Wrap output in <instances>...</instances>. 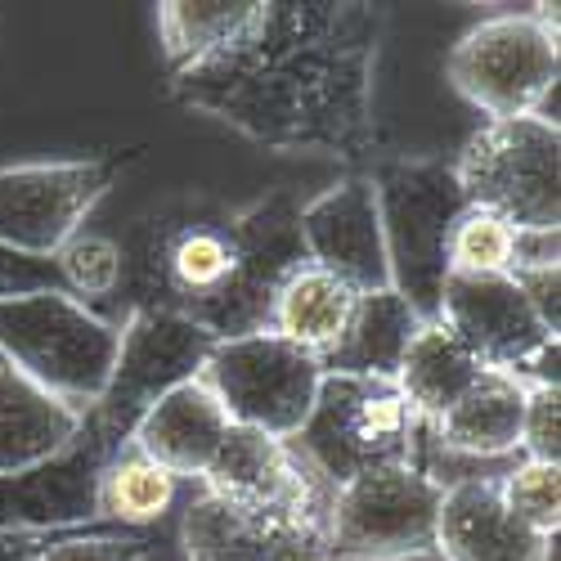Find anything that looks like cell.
I'll use <instances>...</instances> for the list:
<instances>
[{
    "instance_id": "1",
    "label": "cell",
    "mask_w": 561,
    "mask_h": 561,
    "mask_svg": "<svg viewBox=\"0 0 561 561\" xmlns=\"http://www.w3.org/2000/svg\"><path fill=\"white\" fill-rule=\"evenodd\" d=\"M387 23L368 0H256L225 50L171 72V95L265 149L355 162L378 145Z\"/></svg>"
},
{
    "instance_id": "2",
    "label": "cell",
    "mask_w": 561,
    "mask_h": 561,
    "mask_svg": "<svg viewBox=\"0 0 561 561\" xmlns=\"http://www.w3.org/2000/svg\"><path fill=\"white\" fill-rule=\"evenodd\" d=\"M293 194L256 203L184 198L130 225L122 248L117 301L198 323L216 342L270 329L274 297L310 265Z\"/></svg>"
},
{
    "instance_id": "3",
    "label": "cell",
    "mask_w": 561,
    "mask_h": 561,
    "mask_svg": "<svg viewBox=\"0 0 561 561\" xmlns=\"http://www.w3.org/2000/svg\"><path fill=\"white\" fill-rule=\"evenodd\" d=\"M122 346V323L68 293L0 301V359L41 391L90 413L100 404Z\"/></svg>"
},
{
    "instance_id": "4",
    "label": "cell",
    "mask_w": 561,
    "mask_h": 561,
    "mask_svg": "<svg viewBox=\"0 0 561 561\" xmlns=\"http://www.w3.org/2000/svg\"><path fill=\"white\" fill-rule=\"evenodd\" d=\"M423 427L427 423L404 404L396 382L323 373L314 409L293 445L329 485H346L378 467H409Z\"/></svg>"
},
{
    "instance_id": "5",
    "label": "cell",
    "mask_w": 561,
    "mask_h": 561,
    "mask_svg": "<svg viewBox=\"0 0 561 561\" xmlns=\"http://www.w3.org/2000/svg\"><path fill=\"white\" fill-rule=\"evenodd\" d=\"M368 180H373V194H378L391 288L432 323L440 284H445V239L458 211L467 207L454 162L396 158V162H382Z\"/></svg>"
},
{
    "instance_id": "6",
    "label": "cell",
    "mask_w": 561,
    "mask_h": 561,
    "mask_svg": "<svg viewBox=\"0 0 561 561\" xmlns=\"http://www.w3.org/2000/svg\"><path fill=\"white\" fill-rule=\"evenodd\" d=\"M445 72L458 95L490 122L543 117V104L561 77L557 5L481 19L458 36Z\"/></svg>"
},
{
    "instance_id": "7",
    "label": "cell",
    "mask_w": 561,
    "mask_h": 561,
    "mask_svg": "<svg viewBox=\"0 0 561 561\" xmlns=\"http://www.w3.org/2000/svg\"><path fill=\"white\" fill-rule=\"evenodd\" d=\"M467 207L512 229H561V130L552 117L485 122L454 158Z\"/></svg>"
},
{
    "instance_id": "8",
    "label": "cell",
    "mask_w": 561,
    "mask_h": 561,
    "mask_svg": "<svg viewBox=\"0 0 561 561\" xmlns=\"http://www.w3.org/2000/svg\"><path fill=\"white\" fill-rule=\"evenodd\" d=\"M216 351V337L198 323L162 314V310H130L122 319V346L113 378L100 396V404L85 413V436H95L104 449L130 445L135 423L145 417L167 391L194 382L207 355Z\"/></svg>"
},
{
    "instance_id": "9",
    "label": "cell",
    "mask_w": 561,
    "mask_h": 561,
    "mask_svg": "<svg viewBox=\"0 0 561 561\" xmlns=\"http://www.w3.org/2000/svg\"><path fill=\"white\" fill-rule=\"evenodd\" d=\"M198 378L220 400L233 427H252L274 440H293L314 409L323 359L278 333H248L216 342Z\"/></svg>"
},
{
    "instance_id": "10",
    "label": "cell",
    "mask_w": 561,
    "mask_h": 561,
    "mask_svg": "<svg viewBox=\"0 0 561 561\" xmlns=\"http://www.w3.org/2000/svg\"><path fill=\"white\" fill-rule=\"evenodd\" d=\"M440 485L417 467H378L333 490V561H432Z\"/></svg>"
},
{
    "instance_id": "11",
    "label": "cell",
    "mask_w": 561,
    "mask_h": 561,
    "mask_svg": "<svg viewBox=\"0 0 561 561\" xmlns=\"http://www.w3.org/2000/svg\"><path fill=\"white\" fill-rule=\"evenodd\" d=\"M329 499L288 507H229L211 494H194L180 522L184 561H333Z\"/></svg>"
},
{
    "instance_id": "12",
    "label": "cell",
    "mask_w": 561,
    "mask_h": 561,
    "mask_svg": "<svg viewBox=\"0 0 561 561\" xmlns=\"http://www.w3.org/2000/svg\"><path fill=\"white\" fill-rule=\"evenodd\" d=\"M117 175V158L0 167V243L55 261Z\"/></svg>"
},
{
    "instance_id": "13",
    "label": "cell",
    "mask_w": 561,
    "mask_h": 561,
    "mask_svg": "<svg viewBox=\"0 0 561 561\" xmlns=\"http://www.w3.org/2000/svg\"><path fill=\"white\" fill-rule=\"evenodd\" d=\"M432 323L454 333L481 368H503L512 378L543 346L557 342L522 297V288L512 284V274H485V278L445 274Z\"/></svg>"
},
{
    "instance_id": "14",
    "label": "cell",
    "mask_w": 561,
    "mask_h": 561,
    "mask_svg": "<svg viewBox=\"0 0 561 561\" xmlns=\"http://www.w3.org/2000/svg\"><path fill=\"white\" fill-rule=\"evenodd\" d=\"M297 229L306 243V261L337 274L359 297L391 288L378 194H373L368 175H346L333 190L310 198L297 216Z\"/></svg>"
},
{
    "instance_id": "15",
    "label": "cell",
    "mask_w": 561,
    "mask_h": 561,
    "mask_svg": "<svg viewBox=\"0 0 561 561\" xmlns=\"http://www.w3.org/2000/svg\"><path fill=\"white\" fill-rule=\"evenodd\" d=\"M333 490L337 485L323 481L297 454L293 440H274L265 432L233 427V423L203 472V494L229 507H288V503L329 499Z\"/></svg>"
},
{
    "instance_id": "16",
    "label": "cell",
    "mask_w": 561,
    "mask_h": 561,
    "mask_svg": "<svg viewBox=\"0 0 561 561\" xmlns=\"http://www.w3.org/2000/svg\"><path fill=\"white\" fill-rule=\"evenodd\" d=\"M108 458L113 449H104L81 427V436L59 458L32 467L23 477H0V535H45L55 526L100 517L95 485Z\"/></svg>"
},
{
    "instance_id": "17",
    "label": "cell",
    "mask_w": 561,
    "mask_h": 561,
    "mask_svg": "<svg viewBox=\"0 0 561 561\" xmlns=\"http://www.w3.org/2000/svg\"><path fill=\"white\" fill-rule=\"evenodd\" d=\"M436 561H557V539L512 517L499 499V477H477L440 494Z\"/></svg>"
},
{
    "instance_id": "18",
    "label": "cell",
    "mask_w": 561,
    "mask_h": 561,
    "mask_svg": "<svg viewBox=\"0 0 561 561\" xmlns=\"http://www.w3.org/2000/svg\"><path fill=\"white\" fill-rule=\"evenodd\" d=\"M225 432H229V417H225L220 400L211 396V387L203 378H194V382L167 391L139 417L130 432V445L149 462L167 467L175 481H203Z\"/></svg>"
},
{
    "instance_id": "19",
    "label": "cell",
    "mask_w": 561,
    "mask_h": 561,
    "mask_svg": "<svg viewBox=\"0 0 561 561\" xmlns=\"http://www.w3.org/2000/svg\"><path fill=\"white\" fill-rule=\"evenodd\" d=\"M526 382L503 368H481V378L458 396V404L432 423V440L445 454L472 462H507L522 449Z\"/></svg>"
},
{
    "instance_id": "20",
    "label": "cell",
    "mask_w": 561,
    "mask_h": 561,
    "mask_svg": "<svg viewBox=\"0 0 561 561\" xmlns=\"http://www.w3.org/2000/svg\"><path fill=\"white\" fill-rule=\"evenodd\" d=\"M85 413L41 391L14 364L0 359V477H23L59 458L81 436Z\"/></svg>"
},
{
    "instance_id": "21",
    "label": "cell",
    "mask_w": 561,
    "mask_h": 561,
    "mask_svg": "<svg viewBox=\"0 0 561 561\" xmlns=\"http://www.w3.org/2000/svg\"><path fill=\"white\" fill-rule=\"evenodd\" d=\"M423 314H417L396 288L382 293H364L342 342L323 355V373H346V378H378L396 382L400 359L409 342L423 333Z\"/></svg>"
},
{
    "instance_id": "22",
    "label": "cell",
    "mask_w": 561,
    "mask_h": 561,
    "mask_svg": "<svg viewBox=\"0 0 561 561\" xmlns=\"http://www.w3.org/2000/svg\"><path fill=\"white\" fill-rule=\"evenodd\" d=\"M355 306H359V293L351 284H342L337 274L319 270V265H301L274 297L270 333L288 337L293 346H301V351L323 359L342 342Z\"/></svg>"
},
{
    "instance_id": "23",
    "label": "cell",
    "mask_w": 561,
    "mask_h": 561,
    "mask_svg": "<svg viewBox=\"0 0 561 561\" xmlns=\"http://www.w3.org/2000/svg\"><path fill=\"white\" fill-rule=\"evenodd\" d=\"M477 378H481V364L467 355V346L454 333H445L440 323H423V333L409 342V351L400 359L396 391L432 427L458 404V396Z\"/></svg>"
},
{
    "instance_id": "24",
    "label": "cell",
    "mask_w": 561,
    "mask_h": 561,
    "mask_svg": "<svg viewBox=\"0 0 561 561\" xmlns=\"http://www.w3.org/2000/svg\"><path fill=\"white\" fill-rule=\"evenodd\" d=\"M256 14V0H167L158 5V36L171 72L190 68L239 36Z\"/></svg>"
},
{
    "instance_id": "25",
    "label": "cell",
    "mask_w": 561,
    "mask_h": 561,
    "mask_svg": "<svg viewBox=\"0 0 561 561\" xmlns=\"http://www.w3.org/2000/svg\"><path fill=\"white\" fill-rule=\"evenodd\" d=\"M180 494V481L167 467L149 462L135 445H122L95 485V512L122 526H153L162 522Z\"/></svg>"
},
{
    "instance_id": "26",
    "label": "cell",
    "mask_w": 561,
    "mask_h": 561,
    "mask_svg": "<svg viewBox=\"0 0 561 561\" xmlns=\"http://www.w3.org/2000/svg\"><path fill=\"white\" fill-rule=\"evenodd\" d=\"M512 243H517V229L503 216L481 211V207H462L449 239H445V274H467V278L507 274Z\"/></svg>"
},
{
    "instance_id": "27",
    "label": "cell",
    "mask_w": 561,
    "mask_h": 561,
    "mask_svg": "<svg viewBox=\"0 0 561 561\" xmlns=\"http://www.w3.org/2000/svg\"><path fill=\"white\" fill-rule=\"evenodd\" d=\"M499 499L526 530L557 539L561 526V462H512L499 477Z\"/></svg>"
},
{
    "instance_id": "28",
    "label": "cell",
    "mask_w": 561,
    "mask_h": 561,
    "mask_svg": "<svg viewBox=\"0 0 561 561\" xmlns=\"http://www.w3.org/2000/svg\"><path fill=\"white\" fill-rule=\"evenodd\" d=\"M55 265H59V278H64V293L85 301V306L113 297L117 284H122V248H117V239H108V233L81 229L72 243L59 248Z\"/></svg>"
},
{
    "instance_id": "29",
    "label": "cell",
    "mask_w": 561,
    "mask_h": 561,
    "mask_svg": "<svg viewBox=\"0 0 561 561\" xmlns=\"http://www.w3.org/2000/svg\"><path fill=\"white\" fill-rule=\"evenodd\" d=\"M522 454L530 462H561V387H526Z\"/></svg>"
},
{
    "instance_id": "30",
    "label": "cell",
    "mask_w": 561,
    "mask_h": 561,
    "mask_svg": "<svg viewBox=\"0 0 561 561\" xmlns=\"http://www.w3.org/2000/svg\"><path fill=\"white\" fill-rule=\"evenodd\" d=\"M32 293H64L59 265L45 256H27L0 243V301L10 297H32Z\"/></svg>"
},
{
    "instance_id": "31",
    "label": "cell",
    "mask_w": 561,
    "mask_h": 561,
    "mask_svg": "<svg viewBox=\"0 0 561 561\" xmlns=\"http://www.w3.org/2000/svg\"><path fill=\"white\" fill-rule=\"evenodd\" d=\"M145 539H50L36 561H149Z\"/></svg>"
},
{
    "instance_id": "32",
    "label": "cell",
    "mask_w": 561,
    "mask_h": 561,
    "mask_svg": "<svg viewBox=\"0 0 561 561\" xmlns=\"http://www.w3.org/2000/svg\"><path fill=\"white\" fill-rule=\"evenodd\" d=\"M512 284L522 288V297L530 301L539 323L557 337L561 333V265H552V270H522V274H512Z\"/></svg>"
},
{
    "instance_id": "33",
    "label": "cell",
    "mask_w": 561,
    "mask_h": 561,
    "mask_svg": "<svg viewBox=\"0 0 561 561\" xmlns=\"http://www.w3.org/2000/svg\"><path fill=\"white\" fill-rule=\"evenodd\" d=\"M561 265V229H517V243H512V270H552Z\"/></svg>"
},
{
    "instance_id": "34",
    "label": "cell",
    "mask_w": 561,
    "mask_h": 561,
    "mask_svg": "<svg viewBox=\"0 0 561 561\" xmlns=\"http://www.w3.org/2000/svg\"><path fill=\"white\" fill-rule=\"evenodd\" d=\"M50 535H0V561H36Z\"/></svg>"
}]
</instances>
